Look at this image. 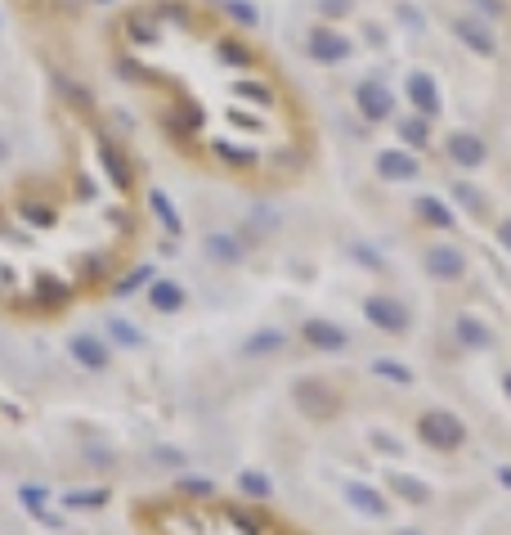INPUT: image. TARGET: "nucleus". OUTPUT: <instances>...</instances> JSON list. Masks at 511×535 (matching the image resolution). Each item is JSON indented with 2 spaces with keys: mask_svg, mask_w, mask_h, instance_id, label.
<instances>
[{
  "mask_svg": "<svg viewBox=\"0 0 511 535\" xmlns=\"http://www.w3.org/2000/svg\"><path fill=\"white\" fill-rule=\"evenodd\" d=\"M50 158L0 180V319L54 324L121 288L149 243L143 167L95 99L58 95Z\"/></svg>",
  "mask_w": 511,
  "mask_h": 535,
  "instance_id": "2",
  "label": "nucleus"
},
{
  "mask_svg": "<svg viewBox=\"0 0 511 535\" xmlns=\"http://www.w3.org/2000/svg\"><path fill=\"white\" fill-rule=\"evenodd\" d=\"M104 59L162 149L252 198L297 193L323 162L319 113L287 59L211 0H126Z\"/></svg>",
  "mask_w": 511,
  "mask_h": 535,
  "instance_id": "1",
  "label": "nucleus"
}]
</instances>
